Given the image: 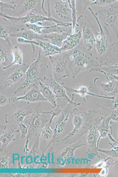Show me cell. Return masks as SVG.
<instances>
[{"label": "cell", "instance_id": "6da1fadb", "mask_svg": "<svg viewBox=\"0 0 118 177\" xmlns=\"http://www.w3.org/2000/svg\"><path fill=\"white\" fill-rule=\"evenodd\" d=\"M99 66V61L94 60L92 54L86 50L82 41L77 47L70 50L69 67L71 71L72 78L77 85H79L75 78L78 75L87 69Z\"/></svg>", "mask_w": 118, "mask_h": 177}, {"label": "cell", "instance_id": "7a4b0ae2", "mask_svg": "<svg viewBox=\"0 0 118 177\" xmlns=\"http://www.w3.org/2000/svg\"><path fill=\"white\" fill-rule=\"evenodd\" d=\"M88 9L95 19L100 29L99 32L96 30L95 31V42L94 49L98 55L96 58L101 66L104 63L112 52L111 36L107 27L105 25L102 27L100 21L92 8L89 6Z\"/></svg>", "mask_w": 118, "mask_h": 177}, {"label": "cell", "instance_id": "3957f363", "mask_svg": "<svg viewBox=\"0 0 118 177\" xmlns=\"http://www.w3.org/2000/svg\"><path fill=\"white\" fill-rule=\"evenodd\" d=\"M45 57L42 52L40 51L38 53L37 58L29 63V66L25 73V79L15 90V94L32 85L34 86L38 81H44L46 76L45 75V69L48 67Z\"/></svg>", "mask_w": 118, "mask_h": 177}, {"label": "cell", "instance_id": "277c9868", "mask_svg": "<svg viewBox=\"0 0 118 177\" xmlns=\"http://www.w3.org/2000/svg\"><path fill=\"white\" fill-rule=\"evenodd\" d=\"M70 50L63 52L59 54L48 56L51 64L53 78L60 82L70 75L68 68L70 60Z\"/></svg>", "mask_w": 118, "mask_h": 177}, {"label": "cell", "instance_id": "5b68a950", "mask_svg": "<svg viewBox=\"0 0 118 177\" xmlns=\"http://www.w3.org/2000/svg\"><path fill=\"white\" fill-rule=\"evenodd\" d=\"M35 10L37 9H32L30 12L23 17H12L4 13H1L0 16L4 19L8 20L10 22L14 24L17 22H20V24H22L25 25L28 22L34 24L40 22L42 21H46L54 22L60 26L63 27H67L72 25L71 23H65L55 19L53 17H46L44 15L36 14L33 12Z\"/></svg>", "mask_w": 118, "mask_h": 177}, {"label": "cell", "instance_id": "8992f818", "mask_svg": "<svg viewBox=\"0 0 118 177\" xmlns=\"http://www.w3.org/2000/svg\"><path fill=\"white\" fill-rule=\"evenodd\" d=\"M100 21L109 27L118 40V0L109 6L95 12Z\"/></svg>", "mask_w": 118, "mask_h": 177}, {"label": "cell", "instance_id": "52a82bcc", "mask_svg": "<svg viewBox=\"0 0 118 177\" xmlns=\"http://www.w3.org/2000/svg\"><path fill=\"white\" fill-rule=\"evenodd\" d=\"M77 22L82 34L83 46L87 51H90L94 49L95 42V26L87 17L82 15L79 16Z\"/></svg>", "mask_w": 118, "mask_h": 177}, {"label": "cell", "instance_id": "ba28073f", "mask_svg": "<svg viewBox=\"0 0 118 177\" xmlns=\"http://www.w3.org/2000/svg\"><path fill=\"white\" fill-rule=\"evenodd\" d=\"M51 12L56 19L65 23L72 22V11L68 0L55 1Z\"/></svg>", "mask_w": 118, "mask_h": 177}, {"label": "cell", "instance_id": "9c48e42d", "mask_svg": "<svg viewBox=\"0 0 118 177\" xmlns=\"http://www.w3.org/2000/svg\"><path fill=\"white\" fill-rule=\"evenodd\" d=\"M44 81H48L50 83L49 85L57 98V100L61 99L67 105L70 104L75 106H80L81 104L80 102H76L74 101V94H72V98L70 99L67 95L66 91L60 82L55 80L51 76L47 77L46 76Z\"/></svg>", "mask_w": 118, "mask_h": 177}, {"label": "cell", "instance_id": "30bf717a", "mask_svg": "<svg viewBox=\"0 0 118 177\" xmlns=\"http://www.w3.org/2000/svg\"><path fill=\"white\" fill-rule=\"evenodd\" d=\"M98 72L103 73L107 81V82L100 81L98 78H95L94 79V84L100 89L101 91L100 95L107 96H112L117 94L118 81L112 78H111L112 80L110 81L108 77V75L105 72L102 71H99Z\"/></svg>", "mask_w": 118, "mask_h": 177}, {"label": "cell", "instance_id": "8fae6325", "mask_svg": "<svg viewBox=\"0 0 118 177\" xmlns=\"http://www.w3.org/2000/svg\"><path fill=\"white\" fill-rule=\"evenodd\" d=\"M30 64L22 65V66L15 70L6 79L4 82L1 83L0 88L4 90L8 87H12L20 80L28 68Z\"/></svg>", "mask_w": 118, "mask_h": 177}, {"label": "cell", "instance_id": "7c38bea8", "mask_svg": "<svg viewBox=\"0 0 118 177\" xmlns=\"http://www.w3.org/2000/svg\"><path fill=\"white\" fill-rule=\"evenodd\" d=\"M99 136L100 133L97 127L95 126H90L87 138L88 146L87 152L92 153L100 158L97 148Z\"/></svg>", "mask_w": 118, "mask_h": 177}, {"label": "cell", "instance_id": "4fadbf2b", "mask_svg": "<svg viewBox=\"0 0 118 177\" xmlns=\"http://www.w3.org/2000/svg\"><path fill=\"white\" fill-rule=\"evenodd\" d=\"M71 33V30L68 31L64 30L60 33L54 32L44 35L41 40L48 41V42L61 48L63 41Z\"/></svg>", "mask_w": 118, "mask_h": 177}, {"label": "cell", "instance_id": "5bb4252c", "mask_svg": "<svg viewBox=\"0 0 118 177\" xmlns=\"http://www.w3.org/2000/svg\"><path fill=\"white\" fill-rule=\"evenodd\" d=\"M82 36L80 30L68 36L62 42L60 48L62 52L71 50L77 47L81 42Z\"/></svg>", "mask_w": 118, "mask_h": 177}, {"label": "cell", "instance_id": "9a60e30c", "mask_svg": "<svg viewBox=\"0 0 118 177\" xmlns=\"http://www.w3.org/2000/svg\"><path fill=\"white\" fill-rule=\"evenodd\" d=\"M61 83L64 87L66 91H67L70 93L71 92L73 93V94L74 93H76L78 94L85 101H86L87 100V96L88 95L100 98H106L112 101L115 98V97L114 96H105L100 95H99L92 93L89 92V90L91 88V87L88 88L85 86H80L75 89H73L70 87L65 86L63 83Z\"/></svg>", "mask_w": 118, "mask_h": 177}, {"label": "cell", "instance_id": "2e32d148", "mask_svg": "<svg viewBox=\"0 0 118 177\" xmlns=\"http://www.w3.org/2000/svg\"><path fill=\"white\" fill-rule=\"evenodd\" d=\"M38 88L46 101H49L53 107L56 108L58 105L57 99L49 85L43 81L40 80Z\"/></svg>", "mask_w": 118, "mask_h": 177}, {"label": "cell", "instance_id": "e0dca14e", "mask_svg": "<svg viewBox=\"0 0 118 177\" xmlns=\"http://www.w3.org/2000/svg\"><path fill=\"white\" fill-rule=\"evenodd\" d=\"M16 100L17 101L23 100L29 103L47 101L38 88L30 89L23 96L16 97Z\"/></svg>", "mask_w": 118, "mask_h": 177}, {"label": "cell", "instance_id": "ac0fdd59", "mask_svg": "<svg viewBox=\"0 0 118 177\" xmlns=\"http://www.w3.org/2000/svg\"><path fill=\"white\" fill-rule=\"evenodd\" d=\"M77 112L78 114H74L72 112V115L73 116V122L74 127L67 137L78 134L86 120L85 112H82L78 110Z\"/></svg>", "mask_w": 118, "mask_h": 177}, {"label": "cell", "instance_id": "d6986e66", "mask_svg": "<svg viewBox=\"0 0 118 177\" xmlns=\"http://www.w3.org/2000/svg\"><path fill=\"white\" fill-rule=\"evenodd\" d=\"M38 45L42 49V53L45 57L51 56L60 54L62 51L60 48L48 42L39 41L36 39Z\"/></svg>", "mask_w": 118, "mask_h": 177}, {"label": "cell", "instance_id": "ffe728a7", "mask_svg": "<svg viewBox=\"0 0 118 177\" xmlns=\"http://www.w3.org/2000/svg\"><path fill=\"white\" fill-rule=\"evenodd\" d=\"M12 62L8 66L3 68L6 70L14 65H21L23 63V55L21 50L17 45L13 47L11 49Z\"/></svg>", "mask_w": 118, "mask_h": 177}, {"label": "cell", "instance_id": "44dd1931", "mask_svg": "<svg viewBox=\"0 0 118 177\" xmlns=\"http://www.w3.org/2000/svg\"><path fill=\"white\" fill-rule=\"evenodd\" d=\"M11 37H18L23 38L29 41H33L35 39H41L42 36L36 34L31 30H21L20 31L14 32L11 35Z\"/></svg>", "mask_w": 118, "mask_h": 177}, {"label": "cell", "instance_id": "7402d4cb", "mask_svg": "<svg viewBox=\"0 0 118 177\" xmlns=\"http://www.w3.org/2000/svg\"><path fill=\"white\" fill-rule=\"evenodd\" d=\"M112 52L102 66L113 65L118 64V40L112 43Z\"/></svg>", "mask_w": 118, "mask_h": 177}, {"label": "cell", "instance_id": "603a6c76", "mask_svg": "<svg viewBox=\"0 0 118 177\" xmlns=\"http://www.w3.org/2000/svg\"><path fill=\"white\" fill-rule=\"evenodd\" d=\"M111 120L109 116L105 118H103L100 119L101 123L97 127L100 133L98 145L100 139L106 137L109 133V124Z\"/></svg>", "mask_w": 118, "mask_h": 177}, {"label": "cell", "instance_id": "cb8c5ba5", "mask_svg": "<svg viewBox=\"0 0 118 177\" xmlns=\"http://www.w3.org/2000/svg\"><path fill=\"white\" fill-rule=\"evenodd\" d=\"M90 71L91 72L102 71L105 72L107 75L118 76V64L113 65L102 66L93 68L90 69Z\"/></svg>", "mask_w": 118, "mask_h": 177}, {"label": "cell", "instance_id": "d4e9b609", "mask_svg": "<svg viewBox=\"0 0 118 177\" xmlns=\"http://www.w3.org/2000/svg\"><path fill=\"white\" fill-rule=\"evenodd\" d=\"M22 1V3L16 6V8L20 7L21 14L26 12L30 10L36 9L35 7L39 0H27Z\"/></svg>", "mask_w": 118, "mask_h": 177}, {"label": "cell", "instance_id": "484cf974", "mask_svg": "<svg viewBox=\"0 0 118 177\" xmlns=\"http://www.w3.org/2000/svg\"><path fill=\"white\" fill-rule=\"evenodd\" d=\"M0 38L5 41L10 47H11V34L12 33L9 31V27L1 22L0 24Z\"/></svg>", "mask_w": 118, "mask_h": 177}, {"label": "cell", "instance_id": "4316f807", "mask_svg": "<svg viewBox=\"0 0 118 177\" xmlns=\"http://www.w3.org/2000/svg\"><path fill=\"white\" fill-rule=\"evenodd\" d=\"M85 144L79 141L67 148L63 153L64 157L67 159L71 158L73 156L76 150L78 148L84 145Z\"/></svg>", "mask_w": 118, "mask_h": 177}, {"label": "cell", "instance_id": "83f0119b", "mask_svg": "<svg viewBox=\"0 0 118 177\" xmlns=\"http://www.w3.org/2000/svg\"><path fill=\"white\" fill-rule=\"evenodd\" d=\"M70 6L72 11V33H75L76 24L77 12L76 9L75 0H68Z\"/></svg>", "mask_w": 118, "mask_h": 177}, {"label": "cell", "instance_id": "f1b7e54d", "mask_svg": "<svg viewBox=\"0 0 118 177\" xmlns=\"http://www.w3.org/2000/svg\"><path fill=\"white\" fill-rule=\"evenodd\" d=\"M0 62L1 65L4 67L6 65L8 58L7 50L4 46L1 43H0Z\"/></svg>", "mask_w": 118, "mask_h": 177}, {"label": "cell", "instance_id": "f546056e", "mask_svg": "<svg viewBox=\"0 0 118 177\" xmlns=\"http://www.w3.org/2000/svg\"><path fill=\"white\" fill-rule=\"evenodd\" d=\"M25 26L28 30H31L35 33L39 35H43L42 30L46 27V26H39L34 24L29 23L25 24Z\"/></svg>", "mask_w": 118, "mask_h": 177}, {"label": "cell", "instance_id": "4dcf8cb0", "mask_svg": "<svg viewBox=\"0 0 118 177\" xmlns=\"http://www.w3.org/2000/svg\"><path fill=\"white\" fill-rule=\"evenodd\" d=\"M117 0H88L93 5L99 6H107L111 5Z\"/></svg>", "mask_w": 118, "mask_h": 177}, {"label": "cell", "instance_id": "1f68e13d", "mask_svg": "<svg viewBox=\"0 0 118 177\" xmlns=\"http://www.w3.org/2000/svg\"><path fill=\"white\" fill-rule=\"evenodd\" d=\"M17 101L16 97L10 98L1 94L0 96V107L10 104V103Z\"/></svg>", "mask_w": 118, "mask_h": 177}, {"label": "cell", "instance_id": "d6a6232c", "mask_svg": "<svg viewBox=\"0 0 118 177\" xmlns=\"http://www.w3.org/2000/svg\"><path fill=\"white\" fill-rule=\"evenodd\" d=\"M99 150L107 154L111 158H118V146H113L111 149L107 150Z\"/></svg>", "mask_w": 118, "mask_h": 177}, {"label": "cell", "instance_id": "836d02e7", "mask_svg": "<svg viewBox=\"0 0 118 177\" xmlns=\"http://www.w3.org/2000/svg\"><path fill=\"white\" fill-rule=\"evenodd\" d=\"M26 115V112L23 107L18 108L14 114L15 118L18 121L22 120Z\"/></svg>", "mask_w": 118, "mask_h": 177}, {"label": "cell", "instance_id": "e575fe53", "mask_svg": "<svg viewBox=\"0 0 118 177\" xmlns=\"http://www.w3.org/2000/svg\"><path fill=\"white\" fill-rule=\"evenodd\" d=\"M17 41L18 43H27L30 44L32 48L33 54L34 53L36 50L34 45H36L38 46V43L36 41L33 40L29 41L22 38H18Z\"/></svg>", "mask_w": 118, "mask_h": 177}, {"label": "cell", "instance_id": "d590c367", "mask_svg": "<svg viewBox=\"0 0 118 177\" xmlns=\"http://www.w3.org/2000/svg\"><path fill=\"white\" fill-rule=\"evenodd\" d=\"M0 13H3V10L5 8H9L15 10L16 5L14 6L12 5L8 4L5 2V0H0Z\"/></svg>", "mask_w": 118, "mask_h": 177}, {"label": "cell", "instance_id": "8d00e7d4", "mask_svg": "<svg viewBox=\"0 0 118 177\" xmlns=\"http://www.w3.org/2000/svg\"><path fill=\"white\" fill-rule=\"evenodd\" d=\"M112 110L113 111L109 116L112 120L118 122V109Z\"/></svg>", "mask_w": 118, "mask_h": 177}, {"label": "cell", "instance_id": "74e56055", "mask_svg": "<svg viewBox=\"0 0 118 177\" xmlns=\"http://www.w3.org/2000/svg\"><path fill=\"white\" fill-rule=\"evenodd\" d=\"M113 103V105L112 108V109H114L118 108V93L115 97L114 99L112 101Z\"/></svg>", "mask_w": 118, "mask_h": 177}, {"label": "cell", "instance_id": "f35d334b", "mask_svg": "<svg viewBox=\"0 0 118 177\" xmlns=\"http://www.w3.org/2000/svg\"><path fill=\"white\" fill-rule=\"evenodd\" d=\"M110 75L112 76L111 78L114 79L118 82V76L113 75Z\"/></svg>", "mask_w": 118, "mask_h": 177}, {"label": "cell", "instance_id": "ab89813d", "mask_svg": "<svg viewBox=\"0 0 118 177\" xmlns=\"http://www.w3.org/2000/svg\"></svg>", "mask_w": 118, "mask_h": 177}]
</instances>
